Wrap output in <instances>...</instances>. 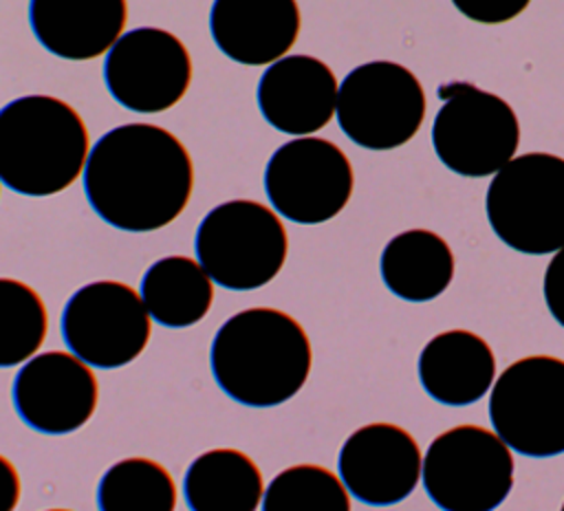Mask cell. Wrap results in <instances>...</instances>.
<instances>
[{
	"mask_svg": "<svg viewBox=\"0 0 564 511\" xmlns=\"http://www.w3.org/2000/svg\"><path fill=\"white\" fill-rule=\"evenodd\" d=\"M194 189V163L170 130L123 123L88 152L84 194L93 211L121 231H156L176 220Z\"/></svg>",
	"mask_w": 564,
	"mask_h": 511,
	"instance_id": "6da1fadb",
	"label": "cell"
},
{
	"mask_svg": "<svg viewBox=\"0 0 564 511\" xmlns=\"http://www.w3.org/2000/svg\"><path fill=\"white\" fill-rule=\"evenodd\" d=\"M209 366L218 388L240 405H282L304 388L311 374V339L289 313L251 306L216 330Z\"/></svg>",
	"mask_w": 564,
	"mask_h": 511,
	"instance_id": "7a4b0ae2",
	"label": "cell"
},
{
	"mask_svg": "<svg viewBox=\"0 0 564 511\" xmlns=\"http://www.w3.org/2000/svg\"><path fill=\"white\" fill-rule=\"evenodd\" d=\"M90 137L79 112L51 95H24L0 108V181L24 196H53L86 167Z\"/></svg>",
	"mask_w": 564,
	"mask_h": 511,
	"instance_id": "3957f363",
	"label": "cell"
},
{
	"mask_svg": "<svg viewBox=\"0 0 564 511\" xmlns=\"http://www.w3.org/2000/svg\"><path fill=\"white\" fill-rule=\"evenodd\" d=\"M485 211L513 251L555 253L564 247V159L549 152L513 156L491 178Z\"/></svg>",
	"mask_w": 564,
	"mask_h": 511,
	"instance_id": "277c9868",
	"label": "cell"
},
{
	"mask_svg": "<svg viewBox=\"0 0 564 511\" xmlns=\"http://www.w3.org/2000/svg\"><path fill=\"white\" fill-rule=\"evenodd\" d=\"M196 258L209 278L229 291L269 284L289 253L286 227L271 207L238 198L216 205L196 227Z\"/></svg>",
	"mask_w": 564,
	"mask_h": 511,
	"instance_id": "5b68a950",
	"label": "cell"
},
{
	"mask_svg": "<svg viewBox=\"0 0 564 511\" xmlns=\"http://www.w3.org/2000/svg\"><path fill=\"white\" fill-rule=\"evenodd\" d=\"M436 95L443 106L432 123V145L447 170L482 178L513 159L520 121L502 97L469 81H447Z\"/></svg>",
	"mask_w": 564,
	"mask_h": 511,
	"instance_id": "8992f818",
	"label": "cell"
},
{
	"mask_svg": "<svg viewBox=\"0 0 564 511\" xmlns=\"http://www.w3.org/2000/svg\"><path fill=\"white\" fill-rule=\"evenodd\" d=\"M421 478L438 509L489 511L513 487V454L496 432L471 423L456 425L430 443Z\"/></svg>",
	"mask_w": 564,
	"mask_h": 511,
	"instance_id": "52a82bcc",
	"label": "cell"
},
{
	"mask_svg": "<svg viewBox=\"0 0 564 511\" xmlns=\"http://www.w3.org/2000/svg\"><path fill=\"white\" fill-rule=\"evenodd\" d=\"M494 432L518 454H564V359L529 355L509 363L489 394Z\"/></svg>",
	"mask_w": 564,
	"mask_h": 511,
	"instance_id": "ba28073f",
	"label": "cell"
},
{
	"mask_svg": "<svg viewBox=\"0 0 564 511\" xmlns=\"http://www.w3.org/2000/svg\"><path fill=\"white\" fill-rule=\"evenodd\" d=\"M425 90L403 64L375 59L355 66L337 93V123L359 148L383 152L405 145L423 126Z\"/></svg>",
	"mask_w": 564,
	"mask_h": 511,
	"instance_id": "9c48e42d",
	"label": "cell"
},
{
	"mask_svg": "<svg viewBox=\"0 0 564 511\" xmlns=\"http://www.w3.org/2000/svg\"><path fill=\"white\" fill-rule=\"evenodd\" d=\"M59 333L79 359L112 370L128 366L145 350L152 324L141 293L117 280H97L68 297Z\"/></svg>",
	"mask_w": 564,
	"mask_h": 511,
	"instance_id": "30bf717a",
	"label": "cell"
},
{
	"mask_svg": "<svg viewBox=\"0 0 564 511\" xmlns=\"http://www.w3.org/2000/svg\"><path fill=\"white\" fill-rule=\"evenodd\" d=\"M355 172L339 145L322 137L282 143L264 167V192L273 209L297 225L335 218L350 200Z\"/></svg>",
	"mask_w": 564,
	"mask_h": 511,
	"instance_id": "8fae6325",
	"label": "cell"
},
{
	"mask_svg": "<svg viewBox=\"0 0 564 511\" xmlns=\"http://www.w3.org/2000/svg\"><path fill=\"white\" fill-rule=\"evenodd\" d=\"M104 81L117 104L154 115L176 106L192 84V57L185 44L159 26H139L108 48Z\"/></svg>",
	"mask_w": 564,
	"mask_h": 511,
	"instance_id": "7c38bea8",
	"label": "cell"
},
{
	"mask_svg": "<svg viewBox=\"0 0 564 511\" xmlns=\"http://www.w3.org/2000/svg\"><path fill=\"white\" fill-rule=\"evenodd\" d=\"M18 416L40 434H70L84 427L99 401L90 363L75 352L33 355L18 370L11 388Z\"/></svg>",
	"mask_w": 564,
	"mask_h": 511,
	"instance_id": "4fadbf2b",
	"label": "cell"
},
{
	"mask_svg": "<svg viewBox=\"0 0 564 511\" xmlns=\"http://www.w3.org/2000/svg\"><path fill=\"white\" fill-rule=\"evenodd\" d=\"M337 467L352 498L370 507H390L416 489L423 456L416 438L401 425L368 423L344 441Z\"/></svg>",
	"mask_w": 564,
	"mask_h": 511,
	"instance_id": "5bb4252c",
	"label": "cell"
},
{
	"mask_svg": "<svg viewBox=\"0 0 564 511\" xmlns=\"http://www.w3.org/2000/svg\"><path fill=\"white\" fill-rule=\"evenodd\" d=\"M339 84L330 66L313 55H284L258 81V108L278 132L306 137L335 115Z\"/></svg>",
	"mask_w": 564,
	"mask_h": 511,
	"instance_id": "9a60e30c",
	"label": "cell"
},
{
	"mask_svg": "<svg viewBox=\"0 0 564 511\" xmlns=\"http://www.w3.org/2000/svg\"><path fill=\"white\" fill-rule=\"evenodd\" d=\"M302 26L295 0H214L209 33L229 59L264 66L284 57Z\"/></svg>",
	"mask_w": 564,
	"mask_h": 511,
	"instance_id": "2e32d148",
	"label": "cell"
},
{
	"mask_svg": "<svg viewBox=\"0 0 564 511\" xmlns=\"http://www.w3.org/2000/svg\"><path fill=\"white\" fill-rule=\"evenodd\" d=\"M128 20L126 0H29L35 40L70 62L95 59L121 37Z\"/></svg>",
	"mask_w": 564,
	"mask_h": 511,
	"instance_id": "e0dca14e",
	"label": "cell"
},
{
	"mask_svg": "<svg viewBox=\"0 0 564 511\" xmlns=\"http://www.w3.org/2000/svg\"><path fill=\"white\" fill-rule=\"evenodd\" d=\"M496 379V355L476 333L452 328L434 335L419 355V381L443 405L482 399Z\"/></svg>",
	"mask_w": 564,
	"mask_h": 511,
	"instance_id": "ac0fdd59",
	"label": "cell"
},
{
	"mask_svg": "<svg viewBox=\"0 0 564 511\" xmlns=\"http://www.w3.org/2000/svg\"><path fill=\"white\" fill-rule=\"evenodd\" d=\"M454 253L447 240L430 229H408L388 240L379 271L390 293L405 302H430L454 280Z\"/></svg>",
	"mask_w": 564,
	"mask_h": 511,
	"instance_id": "d6986e66",
	"label": "cell"
},
{
	"mask_svg": "<svg viewBox=\"0 0 564 511\" xmlns=\"http://www.w3.org/2000/svg\"><path fill=\"white\" fill-rule=\"evenodd\" d=\"M183 496L192 511H253L262 507L264 480L245 452L216 447L189 463Z\"/></svg>",
	"mask_w": 564,
	"mask_h": 511,
	"instance_id": "ffe728a7",
	"label": "cell"
},
{
	"mask_svg": "<svg viewBox=\"0 0 564 511\" xmlns=\"http://www.w3.org/2000/svg\"><path fill=\"white\" fill-rule=\"evenodd\" d=\"M141 300L154 322L187 328L200 322L214 302V280L187 256H165L141 278Z\"/></svg>",
	"mask_w": 564,
	"mask_h": 511,
	"instance_id": "44dd1931",
	"label": "cell"
},
{
	"mask_svg": "<svg viewBox=\"0 0 564 511\" xmlns=\"http://www.w3.org/2000/svg\"><path fill=\"white\" fill-rule=\"evenodd\" d=\"M97 507L101 511H172L176 485L161 463L143 456L123 458L101 476Z\"/></svg>",
	"mask_w": 564,
	"mask_h": 511,
	"instance_id": "7402d4cb",
	"label": "cell"
},
{
	"mask_svg": "<svg viewBox=\"0 0 564 511\" xmlns=\"http://www.w3.org/2000/svg\"><path fill=\"white\" fill-rule=\"evenodd\" d=\"M48 333V313L35 289L0 278V368L31 359Z\"/></svg>",
	"mask_w": 564,
	"mask_h": 511,
	"instance_id": "603a6c76",
	"label": "cell"
},
{
	"mask_svg": "<svg viewBox=\"0 0 564 511\" xmlns=\"http://www.w3.org/2000/svg\"><path fill=\"white\" fill-rule=\"evenodd\" d=\"M264 511H348L350 496L341 476L322 465H291L264 489Z\"/></svg>",
	"mask_w": 564,
	"mask_h": 511,
	"instance_id": "cb8c5ba5",
	"label": "cell"
},
{
	"mask_svg": "<svg viewBox=\"0 0 564 511\" xmlns=\"http://www.w3.org/2000/svg\"><path fill=\"white\" fill-rule=\"evenodd\" d=\"M531 0H452L469 20L480 24H502L518 18Z\"/></svg>",
	"mask_w": 564,
	"mask_h": 511,
	"instance_id": "d4e9b609",
	"label": "cell"
},
{
	"mask_svg": "<svg viewBox=\"0 0 564 511\" xmlns=\"http://www.w3.org/2000/svg\"><path fill=\"white\" fill-rule=\"evenodd\" d=\"M544 302L553 319L564 328V247L555 251L544 271Z\"/></svg>",
	"mask_w": 564,
	"mask_h": 511,
	"instance_id": "484cf974",
	"label": "cell"
},
{
	"mask_svg": "<svg viewBox=\"0 0 564 511\" xmlns=\"http://www.w3.org/2000/svg\"><path fill=\"white\" fill-rule=\"evenodd\" d=\"M22 482L15 465L0 454V511H11L15 509L20 500Z\"/></svg>",
	"mask_w": 564,
	"mask_h": 511,
	"instance_id": "4316f807",
	"label": "cell"
},
{
	"mask_svg": "<svg viewBox=\"0 0 564 511\" xmlns=\"http://www.w3.org/2000/svg\"><path fill=\"white\" fill-rule=\"evenodd\" d=\"M562 511H564V504H562Z\"/></svg>",
	"mask_w": 564,
	"mask_h": 511,
	"instance_id": "83f0119b",
	"label": "cell"
},
{
	"mask_svg": "<svg viewBox=\"0 0 564 511\" xmlns=\"http://www.w3.org/2000/svg\"><path fill=\"white\" fill-rule=\"evenodd\" d=\"M0 185H2V181H0Z\"/></svg>",
	"mask_w": 564,
	"mask_h": 511,
	"instance_id": "f1b7e54d",
	"label": "cell"
}]
</instances>
